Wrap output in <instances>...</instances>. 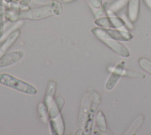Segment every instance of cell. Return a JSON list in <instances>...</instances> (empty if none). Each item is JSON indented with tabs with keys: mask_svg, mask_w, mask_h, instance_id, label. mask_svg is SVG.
Masks as SVG:
<instances>
[{
	"mask_svg": "<svg viewBox=\"0 0 151 135\" xmlns=\"http://www.w3.org/2000/svg\"><path fill=\"white\" fill-rule=\"evenodd\" d=\"M63 12L62 4L58 1H52L49 4L42 7L31 9L28 10L12 12L7 15V17L11 21H18L21 19L37 21L45 19L53 15H60Z\"/></svg>",
	"mask_w": 151,
	"mask_h": 135,
	"instance_id": "obj_1",
	"label": "cell"
},
{
	"mask_svg": "<svg viewBox=\"0 0 151 135\" xmlns=\"http://www.w3.org/2000/svg\"><path fill=\"white\" fill-rule=\"evenodd\" d=\"M90 97L88 94L86 95V102L83 103V106L79 112V122L84 128V130L86 133H89L91 131V123H92L94 115L95 114L97 109L99 106L100 102L101 101V97L96 91H94L92 94V98L91 99V104L88 105L90 102Z\"/></svg>",
	"mask_w": 151,
	"mask_h": 135,
	"instance_id": "obj_2",
	"label": "cell"
},
{
	"mask_svg": "<svg viewBox=\"0 0 151 135\" xmlns=\"http://www.w3.org/2000/svg\"><path fill=\"white\" fill-rule=\"evenodd\" d=\"M0 83L28 95H35L37 94V90L33 86L8 74L0 75Z\"/></svg>",
	"mask_w": 151,
	"mask_h": 135,
	"instance_id": "obj_3",
	"label": "cell"
},
{
	"mask_svg": "<svg viewBox=\"0 0 151 135\" xmlns=\"http://www.w3.org/2000/svg\"><path fill=\"white\" fill-rule=\"evenodd\" d=\"M91 33L98 40L103 38H110L118 41H129L132 39V35L128 31L115 30L111 28H94L91 29Z\"/></svg>",
	"mask_w": 151,
	"mask_h": 135,
	"instance_id": "obj_4",
	"label": "cell"
},
{
	"mask_svg": "<svg viewBox=\"0 0 151 135\" xmlns=\"http://www.w3.org/2000/svg\"><path fill=\"white\" fill-rule=\"evenodd\" d=\"M94 24L97 26L103 28H114L121 30H123L125 31L128 30L124 20L121 17H116V15L104 16L98 19H95Z\"/></svg>",
	"mask_w": 151,
	"mask_h": 135,
	"instance_id": "obj_5",
	"label": "cell"
},
{
	"mask_svg": "<svg viewBox=\"0 0 151 135\" xmlns=\"http://www.w3.org/2000/svg\"><path fill=\"white\" fill-rule=\"evenodd\" d=\"M125 69V62L124 61H122L119 63L115 68L112 71L111 75L109 77L107 81H106L105 87H106V90H112L114 87H116V85L119 82L121 77L123 75L124 71Z\"/></svg>",
	"mask_w": 151,
	"mask_h": 135,
	"instance_id": "obj_6",
	"label": "cell"
},
{
	"mask_svg": "<svg viewBox=\"0 0 151 135\" xmlns=\"http://www.w3.org/2000/svg\"><path fill=\"white\" fill-rule=\"evenodd\" d=\"M101 41L103 43L104 45L108 46L112 51L116 53L119 56H122V57L127 58L130 56V52L127 49V47L125 46L123 44H120L118 40H113L110 38H103L101 39Z\"/></svg>",
	"mask_w": 151,
	"mask_h": 135,
	"instance_id": "obj_7",
	"label": "cell"
},
{
	"mask_svg": "<svg viewBox=\"0 0 151 135\" xmlns=\"http://www.w3.org/2000/svg\"><path fill=\"white\" fill-rule=\"evenodd\" d=\"M24 56V52L21 51H14L9 53L3 54L0 56V68L12 65L21 60Z\"/></svg>",
	"mask_w": 151,
	"mask_h": 135,
	"instance_id": "obj_8",
	"label": "cell"
},
{
	"mask_svg": "<svg viewBox=\"0 0 151 135\" xmlns=\"http://www.w3.org/2000/svg\"><path fill=\"white\" fill-rule=\"evenodd\" d=\"M49 123L52 134H64L65 131V125L62 114L56 116L55 118H50Z\"/></svg>",
	"mask_w": 151,
	"mask_h": 135,
	"instance_id": "obj_9",
	"label": "cell"
},
{
	"mask_svg": "<svg viewBox=\"0 0 151 135\" xmlns=\"http://www.w3.org/2000/svg\"><path fill=\"white\" fill-rule=\"evenodd\" d=\"M65 100L64 97H58L54 100L52 105L48 107V117L49 118H55L56 116L61 114L62 109L64 108Z\"/></svg>",
	"mask_w": 151,
	"mask_h": 135,
	"instance_id": "obj_10",
	"label": "cell"
},
{
	"mask_svg": "<svg viewBox=\"0 0 151 135\" xmlns=\"http://www.w3.org/2000/svg\"><path fill=\"white\" fill-rule=\"evenodd\" d=\"M141 0H128V17L131 22L137 21L140 12Z\"/></svg>",
	"mask_w": 151,
	"mask_h": 135,
	"instance_id": "obj_11",
	"label": "cell"
},
{
	"mask_svg": "<svg viewBox=\"0 0 151 135\" xmlns=\"http://www.w3.org/2000/svg\"><path fill=\"white\" fill-rule=\"evenodd\" d=\"M57 84L54 81H48V86H47L46 91H45V97L43 102L47 106V107H49L52 105V102L55 99V93H56Z\"/></svg>",
	"mask_w": 151,
	"mask_h": 135,
	"instance_id": "obj_12",
	"label": "cell"
},
{
	"mask_svg": "<svg viewBox=\"0 0 151 135\" xmlns=\"http://www.w3.org/2000/svg\"><path fill=\"white\" fill-rule=\"evenodd\" d=\"M21 35V31L19 30H16L15 31H14L10 36L8 37V39L5 40V42L2 44V46L0 48V56H2L3 54L6 52L8 49H9L11 46L17 41V39L19 38V36Z\"/></svg>",
	"mask_w": 151,
	"mask_h": 135,
	"instance_id": "obj_13",
	"label": "cell"
},
{
	"mask_svg": "<svg viewBox=\"0 0 151 135\" xmlns=\"http://www.w3.org/2000/svg\"><path fill=\"white\" fill-rule=\"evenodd\" d=\"M95 121L98 130L101 133H106L107 131V125H106L105 115L104 114L103 112L99 111L97 112L95 116Z\"/></svg>",
	"mask_w": 151,
	"mask_h": 135,
	"instance_id": "obj_14",
	"label": "cell"
},
{
	"mask_svg": "<svg viewBox=\"0 0 151 135\" xmlns=\"http://www.w3.org/2000/svg\"><path fill=\"white\" fill-rule=\"evenodd\" d=\"M144 121V116L143 115H140L134 120L131 126L128 129V131L125 133V134H134L137 131L139 130L141 126L142 125Z\"/></svg>",
	"mask_w": 151,
	"mask_h": 135,
	"instance_id": "obj_15",
	"label": "cell"
},
{
	"mask_svg": "<svg viewBox=\"0 0 151 135\" xmlns=\"http://www.w3.org/2000/svg\"><path fill=\"white\" fill-rule=\"evenodd\" d=\"M128 4V0H117L116 2L112 4L108 7V10L113 14H116L119 11L123 9L125 5Z\"/></svg>",
	"mask_w": 151,
	"mask_h": 135,
	"instance_id": "obj_16",
	"label": "cell"
},
{
	"mask_svg": "<svg viewBox=\"0 0 151 135\" xmlns=\"http://www.w3.org/2000/svg\"><path fill=\"white\" fill-rule=\"evenodd\" d=\"M38 115L45 122H46L47 118L48 117V108L44 103V102H42L39 104V106H38Z\"/></svg>",
	"mask_w": 151,
	"mask_h": 135,
	"instance_id": "obj_17",
	"label": "cell"
},
{
	"mask_svg": "<svg viewBox=\"0 0 151 135\" xmlns=\"http://www.w3.org/2000/svg\"><path fill=\"white\" fill-rule=\"evenodd\" d=\"M108 3L106 2L102 4L101 7L95 9V11L94 12V15H93L94 18L98 19V18L104 17V16H106V11L108 9Z\"/></svg>",
	"mask_w": 151,
	"mask_h": 135,
	"instance_id": "obj_18",
	"label": "cell"
},
{
	"mask_svg": "<svg viewBox=\"0 0 151 135\" xmlns=\"http://www.w3.org/2000/svg\"><path fill=\"white\" fill-rule=\"evenodd\" d=\"M122 77L129 78H135V79H143V78H145V75L142 74V73L138 72V71L125 69Z\"/></svg>",
	"mask_w": 151,
	"mask_h": 135,
	"instance_id": "obj_19",
	"label": "cell"
},
{
	"mask_svg": "<svg viewBox=\"0 0 151 135\" xmlns=\"http://www.w3.org/2000/svg\"><path fill=\"white\" fill-rule=\"evenodd\" d=\"M138 63L144 71H146L147 73L151 75V60L146 58H141L138 61Z\"/></svg>",
	"mask_w": 151,
	"mask_h": 135,
	"instance_id": "obj_20",
	"label": "cell"
},
{
	"mask_svg": "<svg viewBox=\"0 0 151 135\" xmlns=\"http://www.w3.org/2000/svg\"><path fill=\"white\" fill-rule=\"evenodd\" d=\"M88 2L92 9H97L101 6L103 0H88Z\"/></svg>",
	"mask_w": 151,
	"mask_h": 135,
	"instance_id": "obj_21",
	"label": "cell"
},
{
	"mask_svg": "<svg viewBox=\"0 0 151 135\" xmlns=\"http://www.w3.org/2000/svg\"><path fill=\"white\" fill-rule=\"evenodd\" d=\"M144 2L147 5V7L151 10V0H144Z\"/></svg>",
	"mask_w": 151,
	"mask_h": 135,
	"instance_id": "obj_22",
	"label": "cell"
},
{
	"mask_svg": "<svg viewBox=\"0 0 151 135\" xmlns=\"http://www.w3.org/2000/svg\"><path fill=\"white\" fill-rule=\"evenodd\" d=\"M64 2H66V3H67V2H73V1H75V0H63Z\"/></svg>",
	"mask_w": 151,
	"mask_h": 135,
	"instance_id": "obj_23",
	"label": "cell"
},
{
	"mask_svg": "<svg viewBox=\"0 0 151 135\" xmlns=\"http://www.w3.org/2000/svg\"><path fill=\"white\" fill-rule=\"evenodd\" d=\"M5 1H6V2H12V0H5Z\"/></svg>",
	"mask_w": 151,
	"mask_h": 135,
	"instance_id": "obj_24",
	"label": "cell"
},
{
	"mask_svg": "<svg viewBox=\"0 0 151 135\" xmlns=\"http://www.w3.org/2000/svg\"><path fill=\"white\" fill-rule=\"evenodd\" d=\"M16 1H18V0H16Z\"/></svg>",
	"mask_w": 151,
	"mask_h": 135,
	"instance_id": "obj_25",
	"label": "cell"
}]
</instances>
